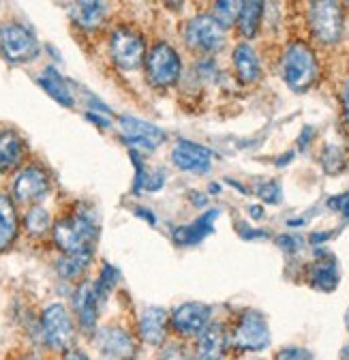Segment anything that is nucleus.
Segmentation results:
<instances>
[{
    "instance_id": "1",
    "label": "nucleus",
    "mask_w": 349,
    "mask_h": 360,
    "mask_svg": "<svg viewBox=\"0 0 349 360\" xmlns=\"http://www.w3.org/2000/svg\"><path fill=\"white\" fill-rule=\"evenodd\" d=\"M52 236L62 253H95L99 221L88 206H77L71 214L54 223Z\"/></svg>"
},
{
    "instance_id": "2",
    "label": "nucleus",
    "mask_w": 349,
    "mask_h": 360,
    "mask_svg": "<svg viewBox=\"0 0 349 360\" xmlns=\"http://www.w3.org/2000/svg\"><path fill=\"white\" fill-rule=\"evenodd\" d=\"M281 77L294 93H307L320 77V60L307 41H291L281 56Z\"/></svg>"
},
{
    "instance_id": "3",
    "label": "nucleus",
    "mask_w": 349,
    "mask_h": 360,
    "mask_svg": "<svg viewBox=\"0 0 349 360\" xmlns=\"http://www.w3.org/2000/svg\"><path fill=\"white\" fill-rule=\"evenodd\" d=\"M41 335L43 343H46L52 352H69L75 345L77 330L71 311L62 302H52L43 309L41 313Z\"/></svg>"
},
{
    "instance_id": "4",
    "label": "nucleus",
    "mask_w": 349,
    "mask_h": 360,
    "mask_svg": "<svg viewBox=\"0 0 349 360\" xmlns=\"http://www.w3.org/2000/svg\"><path fill=\"white\" fill-rule=\"evenodd\" d=\"M309 30L311 37L320 45H336L343 39V28H345V9L341 3L334 0H320V3L309 5Z\"/></svg>"
},
{
    "instance_id": "5",
    "label": "nucleus",
    "mask_w": 349,
    "mask_h": 360,
    "mask_svg": "<svg viewBox=\"0 0 349 360\" xmlns=\"http://www.w3.org/2000/svg\"><path fill=\"white\" fill-rule=\"evenodd\" d=\"M144 69H146V79L154 88H171L180 82L183 60L180 54L167 41H157L146 54Z\"/></svg>"
},
{
    "instance_id": "6",
    "label": "nucleus",
    "mask_w": 349,
    "mask_h": 360,
    "mask_svg": "<svg viewBox=\"0 0 349 360\" xmlns=\"http://www.w3.org/2000/svg\"><path fill=\"white\" fill-rule=\"evenodd\" d=\"M148 54L146 39L133 26H118L110 34L112 63L122 71H136L144 65Z\"/></svg>"
},
{
    "instance_id": "7",
    "label": "nucleus",
    "mask_w": 349,
    "mask_h": 360,
    "mask_svg": "<svg viewBox=\"0 0 349 360\" xmlns=\"http://www.w3.org/2000/svg\"><path fill=\"white\" fill-rule=\"evenodd\" d=\"M185 41L197 54H216L225 48L228 28L212 13H197L185 26Z\"/></svg>"
},
{
    "instance_id": "8",
    "label": "nucleus",
    "mask_w": 349,
    "mask_h": 360,
    "mask_svg": "<svg viewBox=\"0 0 349 360\" xmlns=\"http://www.w3.org/2000/svg\"><path fill=\"white\" fill-rule=\"evenodd\" d=\"M41 52L34 32L20 22L0 24V56L11 65L32 63Z\"/></svg>"
},
{
    "instance_id": "9",
    "label": "nucleus",
    "mask_w": 349,
    "mask_h": 360,
    "mask_svg": "<svg viewBox=\"0 0 349 360\" xmlns=\"http://www.w3.org/2000/svg\"><path fill=\"white\" fill-rule=\"evenodd\" d=\"M230 345L238 352H261L270 345V328L259 311H244L230 330Z\"/></svg>"
},
{
    "instance_id": "10",
    "label": "nucleus",
    "mask_w": 349,
    "mask_h": 360,
    "mask_svg": "<svg viewBox=\"0 0 349 360\" xmlns=\"http://www.w3.org/2000/svg\"><path fill=\"white\" fill-rule=\"evenodd\" d=\"M118 131H120V138L126 146H131V150H157L165 140H167V133L152 124L146 122L142 118H136L131 114H122L118 116Z\"/></svg>"
},
{
    "instance_id": "11",
    "label": "nucleus",
    "mask_w": 349,
    "mask_h": 360,
    "mask_svg": "<svg viewBox=\"0 0 349 360\" xmlns=\"http://www.w3.org/2000/svg\"><path fill=\"white\" fill-rule=\"evenodd\" d=\"M95 345L101 360H136L138 341L118 324L103 326L95 333Z\"/></svg>"
},
{
    "instance_id": "12",
    "label": "nucleus",
    "mask_w": 349,
    "mask_h": 360,
    "mask_svg": "<svg viewBox=\"0 0 349 360\" xmlns=\"http://www.w3.org/2000/svg\"><path fill=\"white\" fill-rule=\"evenodd\" d=\"M50 191V174L37 163L24 165L13 180V198L20 204L37 206Z\"/></svg>"
},
{
    "instance_id": "13",
    "label": "nucleus",
    "mask_w": 349,
    "mask_h": 360,
    "mask_svg": "<svg viewBox=\"0 0 349 360\" xmlns=\"http://www.w3.org/2000/svg\"><path fill=\"white\" fill-rule=\"evenodd\" d=\"M105 296L99 292L95 281H81L77 290L73 292V313L77 318L79 328L86 335H95L97 333V320H99V311L103 304Z\"/></svg>"
},
{
    "instance_id": "14",
    "label": "nucleus",
    "mask_w": 349,
    "mask_h": 360,
    "mask_svg": "<svg viewBox=\"0 0 349 360\" xmlns=\"http://www.w3.org/2000/svg\"><path fill=\"white\" fill-rule=\"evenodd\" d=\"M212 318V309L204 302H185L173 309L169 315V326L178 337L191 339L199 337L208 326Z\"/></svg>"
},
{
    "instance_id": "15",
    "label": "nucleus",
    "mask_w": 349,
    "mask_h": 360,
    "mask_svg": "<svg viewBox=\"0 0 349 360\" xmlns=\"http://www.w3.org/2000/svg\"><path fill=\"white\" fill-rule=\"evenodd\" d=\"M171 163L183 172L206 174L212 167V153L191 140H180L171 150Z\"/></svg>"
},
{
    "instance_id": "16",
    "label": "nucleus",
    "mask_w": 349,
    "mask_h": 360,
    "mask_svg": "<svg viewBox=\"0 0 349 360\" xmlns=\"http://www.w3.org/2000/svg\"><path fill=\"white\" fill-rule=\"evenodd\" d=\"M230 347V333L221 322H210V326L195 341V360H223Z\"/></svg>"
},
{
    "instance_id": "17",
    "label": "nucleus",
    "mask_w": 349,
    "mask_h": 360,
    "mask_svg": "<svg viewBox=\"0 0 349 360\" xmlns=\"http://www.w3.org/2000/svg\"><path fill=\"white\" fill-rule=\"evenodd\" d=\"M169 330V313L163 307H146L138 322V335L148 345H163Z\"/></svg>"
},
{
    "instance_id": "18",
    "label": "nucleus",
    "mask_w": 349,
    "mask_h": 360,
    "mask_svg": "<svg viewBox=\"0 0 349 360\" xmlns=\"http://www.w3.org/2000/svg\"><path fill=\"white\" fill-rule=\"evenodd\" d=\"M216 217H219V210H216V208L206 210L193 223L183 225V228L173 230V240H176V245H180V247L199 245L204 238H208L214 232V221H216Z\"/></svg>"
},
{
    "instance_id": "19",
    "label": "nucleus",
    "mask_w": 349,
    "mask_h": 360,
    "mask_svg": "<svg viewBox=\"0 0 349 360\" xmlns=\"http://www.w3.org/2000/svg\"><path fill=\"white\" fill-rule=\"evenodd\" d=\"M315 255H317V262H313L311 268H309V283L315 290H322V292L336 290V285H338V266H336L334 255H330L322 247L315 251Z\"/></svg>"
},
{
    "instance_id": "20",
    "label": "nucleus",
    "mask_w": 349,
    "mask_h": 360,
    "mask_svg": "<svg viewBox=\"0 0 349 360\" xmlns=\"http://www.w3.org/2000/svg\"><path fill=\"white\" fill-rule=\"evenodd\" d=\"M234 73L240 84H255L261 77V63L251 43H238L232 52Z\"/></svg>"
},
{
    "instance_id": "21",
    "label": "nucleus",
    "mask_w": 349,
    "mask_h": 360,
    "mask_svg": "<svg viewBox=\"0 0 349 360\" xmlns=\"http://www.w3.org/2000/svg\"><path fill=\"white\" fill-rule=\"evenodd\" d=\"M26 144L13 129H0V174H7L24 161Z\"/></svg>"
},
{
    "instance_id": "22",
    "label": "nucleus",
    "mask_w": 349,
    "mask_h": 360,
    "mask_svg": "<svg viewBox=\"0 0 349 360\" xmlns=\"http://www.w3.org/2000/svg\"><path fill=\"white\" fill-rule=\"evenodd\" d=\"M39 86L46 90V93L58 101L60 105L65 108H73L75 105V97L71 93V86L69 82L62 77V73L54 67H46L41 73H39Z\"/></svg>"
},
{
    "instance_id": "23",
    "label": "nucleus",
    "mask_w": 349,
    "mask_h": 360,
    "mask_svg": "<svg viewBox=\"0 0 349 360\" xmlns=\"http://www.w3.org/2000/svg\"><path fill=\"white\" fill-rule=\"evenodd\" d=\"M20 232V219L15 204L9 195L0 193V253L13 247Z\"/></svg>"
},
{
    "instance_id": "24",
    "label": "nucleus",
    "mask_w": 349,
    "mask_h": 360,
    "mask_svg": "<svg viewBox=\"0 0 349 360\" xmlns=\"http://www.w3.org/2000/svg\"><path fill=\"white\" fill-rule=\"evenodd\" d=\"M71 18L81 30H99L107 18V5L103 3H75L71 7Z\"/></svg>"
},
{
    "instance_id": "25",
    "label": "nucleus",
    "mask_w": 349,
    "mask_h": 360,
    "mask_svg": "<svg viewBox=\"0 0 349 360\" xmlns=\"http://www.w3.org/2000/svg\"><path fill=\"white\" fill-rule=\"evenodd\" d=\"M264 3H259V0H246V3L240 5V13H238V32L244 37V39H253L257 37L259 32V26H261V18H264Z\"/></svg>"
},
{
    "instance_id": "26",
    "label": "nucleus",
    "mask_w": 349,
    "mask_h": 360,
    "mask_svg": "<svg viewBox=\"0 0 349 360\" xmlns=\"http://www.w3.org/2000/svg\"><path fill=\"white\" fill-rule=\"evenodd\" d=\"M91 264L93 253H62V257L56 262V273L67 281H75L88 270Z\"/></svg>"
},
{
    "instance_id": "27",
    "label": "nucleus",
    "mask_w": 349,
    "mask_h": 360,
    "mask_svg": "<svg viewBox=\"0 0 349 360\" xmlns=\"http://www.w3.org/2000/svg\"><path fill=\"white\" fill-rule=\"evenodd\" d=\"M24 230L32 238L46 236L52 230V214L43 206H30L24 214Z\"/></svg>"
},
{
    "instance_id": "28",
    "label": "nucleus",
    "mask_w": 349,
    "mask_h": 360,
    "mask_svg": "<svg viewBox=\"0 0 349 360\" xmlns=\"http://www.w3.org/2000/svg\"><path fill=\"white\" fill-rule=\"evenodd\" d=\"M320 163H322V169L326 174H341L345 167H347V157H345V150L336 144H328L324 146L322 155H320Z\"/></svg>"
},
{
    "instance_id": "29",
    "label": "nucleus",
    "mask_w": 349,
    "mask_h": 360,
    "mask_svg": "<svg viewBox=\"0 0 349 360\" xmlns=\"http://www.w3.org/2000/svg\"><path fill=\"white\" fill-rule=\"evenodd\" d=\"M118 279H120V270H118L116 266H112V264H103V268H101V273H99L95 285H97L99 292L107 298V294L118 285Z\"/></svg>"
},
{
    "instance_id": "30",
    "label": "nucleus",
    "mask_w": 349,
    "mask_h": 360,
    "mask_svg": "<svg viewBox=\"0 0 349 360\" xmlns=\"http://www.w3.org/2000/svg\"><path fill=\"white\" fill-rule=\"evenodd\" d=\"M240 5L242 3H230V0H225V3H216L214 5V18L219 20L225 28L234 26L238 22V13H240Z\"/></svg>"
},
{
    "instance_id": "31",
    "label": "nucleus",
    "mask_w": 349,
    "mask_h": 360,
    "mask_svg": "<svg viewBox=\"0 0 349 360\" xmlns=\"http://www.w3.org/2000/svg\"><path fill=\"white\" fill-rule=\"evenodd\" d=\"M255 193H257V198H261V202L275 204V206L281 204V200H283V189L277 180H264V183H259L255 187Z\"/></svg>"
},
{
    "instance_id": "32",
    "label": "nucleus",
    "mask_w": 349,
    "mask_h": 360,
    "mask_svg": "<svg viewBox=\"0 0 349 360\" xmlns=\"http://www.w3.org/2000/svg\"><path fill=\"white\" fill-rule=\"evenodd\" d=\"M275 360H313V354L307 347H285Z\"/></svg>"
},
{
    "instance_id": "33",
    "label": "nucleus",
    "mask_w": 349,
    "mask_h": 360,
    "mask_svg": "<svg viewBox=\"0 0 349 360\" xmlns=\"http://www.w3.org/2000/svg\"><path fill=\"white\" fill-rule=\"evenodd\" d=\"M238 234L246 240H257V238H268V232L266 230H253V228H246L244 223H238Z\"/></svg>"
},
{
    "instance_id": "34",
    "label": "nucleus",
    "mask_w": 349,
    "mask_h": 360,
    "mask_svg": "<svg viewBox=\"0 0 349 360\" xmlns=\"http://www.w3.org/2000/svg\"><path fill=\"white\" fill-rule=\"evenodd\" d=\"M277 245H279L283 251H298L300 238H298L296 234H281V236H277Z\"/></svg>"
},
{
    "instance_id": "35",
    "label": "nucleus",
    "mask_w": 349,
    "mask_h": 360,
    "mask_svg": "<svg viewBox=\"0 0 349 360\" xmlns=\"http://www.w3.org/2000/svg\"><path fill=\"white\" fill-rule=\"evenodd\" d=\"M159 360H187V354L180 345H169L161 356Z\"/></svg>"
},
{
    "instance_id": "36",
    "label": "nucleus",
    "mask_w": 349,
    "mask_h": 360,
    "mask_svg": "<svg viewBox=\"0 0 349 360\" xmlns=\"http://www.w3.org/2000/svg\"><path fill=\"white\" fill-rule=\"evenodd\" d=\"M341 110H343V120L349 124V79L341 86Z\"/></svg>"
},
{
    "instance_id": "37",
    "label": "nucleus",
    "mask_w": 349,
    "mask_h": 360,
    "mask_svg": "<svg viewBox=\"0 0 349 360\" xmlns=\"http://www.w3.org/2000/svg\"><path fill=\"white\" fill-rule=\"evenodd\" d=\"M86 118H88L93 124H97V127H101V129H110L112 127V120L110 118H103L101 116V112H86Z\"/></svg>"
},
{
    "instance_id": "38",
    "label": "nucleus",
    "mask_w": 349,
    "mask_h": 360,
    "mask_svg": "<svg viewBox=\"0 0 349 360\" xmlns=\"http://www.w3.org/2000/svg\"><path fill=\"white\" fill-rule=\"evenodd\" d=\"M313 135H315L313 127H304L302 133H300V138H298V146H300V148H307V144L313 140Z\"/></svg>"
},
{
    "instance_id": "39",
    "label": "nucleus",
    "mask_w": 349,
    "mask_h": 360,
    "mask_svg": "<svg viewBox=\"0 0 349 360\" xmlns=\"http://www.w3.org/2000/svg\"><path fill=\"white\" fill-rule=\"evenodd\" d=\"M65 360H91V356L79 347H73L65 354Z\"/></svg>"
},
{
    "instance_id": "40",
    "label": "nucleus",
    "mask_w": 349,
    "mask_h": 360,
    "mask_svg": "<svg viewBox=\"0 0 349 360\" xmlns=\"http://www.w3.org/2000/svg\"><path fill=\"white\" fill-rule=\"evenodd\" d=\"M136 214H138L140 219H146L150 225H154V223H157V219H154V214H152V210H150V208L138 206V208H136Z\"/></svg>"
},
{
    "instance_id": "41",
    "label": "nucleus",
    "mask_w": 349,
    "mask_h": 360,
    "mask_svg": "<svg viewBox=\"0 0 349 360\" xmlns=\"http://www.w3.org/2000/svg\"><path fill=\"white\" fill-rule=\"evenodd\" d=\"M330 236H332L330 232H320V234H311V236H309V243H311V245H320V243H326V240H328Z\"/></svg>"
},
{
    "instance_id": "42",
    "label": "nucleus",
    "mask_w": 349,
    "mask_h": 360,
    "mask_svg": "<svg viewBox=\"0 0 349 360\" xmlns=\"http://www.w3.org/2000/svg\"><path fill=\"white\" fill-rule=\"evenodd\" d=\"M18 360H48L43 354H39V352H28V354H22Z\"/></svg>"
},
{
    "instance_id": "43",
    "label": "nucleus",
    "mask_w": 349,
    "mask_h": 360,
    "mask_svg": "<svg viewBox=\"0 0 349 360\" xmlns=\"http://www.w3.org/2000/svg\"><path fill=\"white\" fill-rule=\"evenodd\" d=\"M249 214L253 219H261V217H264V208H261V206H249Z\"/></svg>"
},
{
    "instance_id": "44",
    "label": "nucleus",
    "mask_w": 349,
    "mask_h": 360,
    "mask_svg": "<svg viewBox=\"0 0 349 360\" xmlns=\"http://www.w3.org/2000/svg\"><path fill=\"white\" fill-rule=\"evenodd\" d=\"M341 212H343V217H345V219H349V193H345V198H343Z\"/></svg>"
},
{
    "instance_id": "45",
    "label": "nucleus",
    "mask_w": 349,
    "mask_h": 360,
    "mask_svg": "<svg viewBox=\"0 0 349 360\" xmlns=\"http://www.w3.org/2000/svg\"><path fill=\"white\" fill-rule=\"evenodd\" d=\"M291 159H294V153H287V155H283V157L277 159V165L283 167V165H287V161H291Z\"/></svg>"
},
{
    "instance_id": "46",
    "label": "nucleus",
    "mask_w": 349,
    "mask_h": 360,
    "mask_svg": "<svg viewBox=\"0 0 349 360\" xmlns=\"http://www.w3.org/2000/svg\"><path fill=\"white\" fill-rule=\"evenodd\" d=\"M345 326H347V330H349V309H347V313H345Z\"/></svg>"
}]
</instances>
